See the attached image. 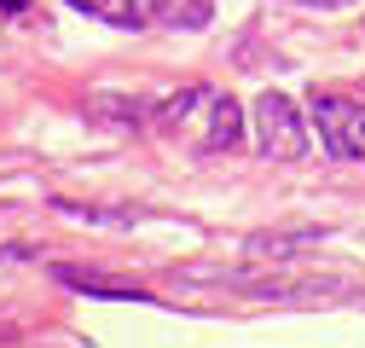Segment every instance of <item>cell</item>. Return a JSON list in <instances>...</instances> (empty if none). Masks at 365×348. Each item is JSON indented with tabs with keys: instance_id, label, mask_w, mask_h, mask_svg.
Returning <instances> with one entry per match:
<instances>
[{
	"instance_id": "6da1fadb",
	"label": "cell",
	"mask_w": 365,
	"mask_h": 348,
	"mask_svg": "<svg viewBox=\"0 0 365 348\" xmlns=\"http://www.w3.org/2000/svg\"><path fill=\"white\" fill-rule=\"evenodd\" d=\"M255 145H261V157H279V163L307 157V128H302V111H296V99H290V93H279V87L255 99Z\"/></svg>"
},
{
	"instance_id": "7a4b0ae2",
	"label": "cell",
	"mask_w": 365,
	"mask_h": 348,
	"mask_svg": "<svg viewBox=\"0 0 365 348\" xmlns=\"http://www.w3.org/2000/svg\"><path fill=\"white\" fill-rule=\"evenodd\" d=\"M313 128L319 145L342 163H365V105L336 99V93H313Z\"/></svg>"
},
{
	"instance_id": "3957f363",
	"label": "cell",
	"mask_w": 365,
	"mask_h": 348,
	"mask_svg": "<svg viewBox=\"0 0 365 348\" xmlns=\"http://www.w3.org/2000/svg\"><path fill=\"white\" fill-rule=\"evenodd\" d=\"M238 140H244V111H238V99H220V93H209L203 151H238Z\"/></svg>"
},
{
	"instance_id": "277c9868",
	"label": "cell",
	"mask_w": 365,
	"mask_h": 348,
	"mask_svg": "<svg viewBox=\"0 0 365 348\" xmlns=\"http://www.w3.org/2000/svg\"><path fill=\"white\" fill-rule=\"evenodd\" d=\"M151 24H168V29H203L209 24V0H140Z\"/></svg>"
},
{
	"instance_id": "5b68a950",
	"label": "cell",
	"mask_w": 365,
	"mask_h": 348,
	"mask_svg": "<svg viewBox=\"0 0 365 348\" xmlns=\"http://www.w3.org/2000/svg\"><path fill=\"white\" fill-rule=\"evenodd\" d=\"M53 279L58 285H70V290H81V296H145V290H133V285H122V279H105V273H93V267H53Z\"/></svg>"
},
{
	"instance_id": "8992f818",
	"label": "cell",
	"mask_w": 365,
	"mask_h": 348,
	"mask_svg": "<svg viewBox=\"0 0 365 348\" xmlns=\"http://www.w3.org/2000/svg\"><path fill=\"white\" fill-rule=\"evenodd\" d=\"M325 232H261V238H250L244 250L255 255V261H290V255H302V250H313Z\"/></svg>"
},
{
	"instance_id": "52a82bcc",
	"label": "cell",
	"mask_w": 365,
	"mask_h": 348,
	"mask_svg": "<svg viewBox=\"0 0 365 348\" xmlns=\"http://www.w3.org/2000/svg\"><path fill=\"white\" fill-rule=\"evenodd\" d=\"M76 12H87V18H99V24H116V29H140L145 24V6L140 0H70Z\"/></svg>"
},
{
	"instance_id": "ba28073f",
	"label": "cell",
	"mask_w": 365,
	"mask_h": 348,
	"mask_svg": "<svg viewBox=\"0 0 365 348\" xmlns=\"http://www.w3.org/2000/svg\"><path fill=\"white\" fill-rule=\"evenodd\" d=\"M58 215H70V221H87V227H128L133 209H105V203H76V198H53Z\"/></svg>"
},
{
	"instance_id": "9c48e42d",
	"label": "cell",
	"mask_w": 365,
	"mask_h": 348,
	"mask_svg": "<svg viewBox=\"0 0 365 348\" xmlns=\"http://www.w3.org/2000/svg\"><path fill=\"white\" fill-rule=\"evenodd\" d=\"M93 116H105V122H116V128H140V122H145V105H128L122 93H99V99H93Z\"/></svg>"
},
{
	"instance_id": "30bf717a",
	"label": "cell",
	"mask_w": 365,
	"mask_h": 348,
	"mask_svg": "<svg viewBox=\"0 0 365 348\" xmlns=\"http://www.w3.org/2000/svg\"><path fill=\"white\" fill-rule=\"evenodd\" d=\"M197 99H203V87H186V93H174V99L163 105V116H157V122H163V128H180V122L192 116V105H197Z\"/></svg>"
},
{
	"instance_id": "8fae6325",
	"label": "cell",
	"mask_w": 365,
	"mask_h": 348,
	"mask_svg": "<svg viewBox=\"0 0 365 348\" xmlns=\"http://www.w3.org/2000/svg\"><path fill=\"white\" fill-rule=\"evenodd\" d=\"M290 6H319V12H336V6H348V0H290Z\"/></svg>"
},
{
	"instance_id": "7c38bea8",
	"label": "cell",
	"mask_w": 365,
	"mask_h": 348,
	"mask_svg": "<svg viewBox=\"0 0 365 348\" xmlns=\"http://www.w3.org/2000/svg\"><path fill=\"white\" fill-rule=\"evenodd\" d=\"M0 6H6V12H24V6H29V0H0Z\"/></svg>"
}]
</instances>
